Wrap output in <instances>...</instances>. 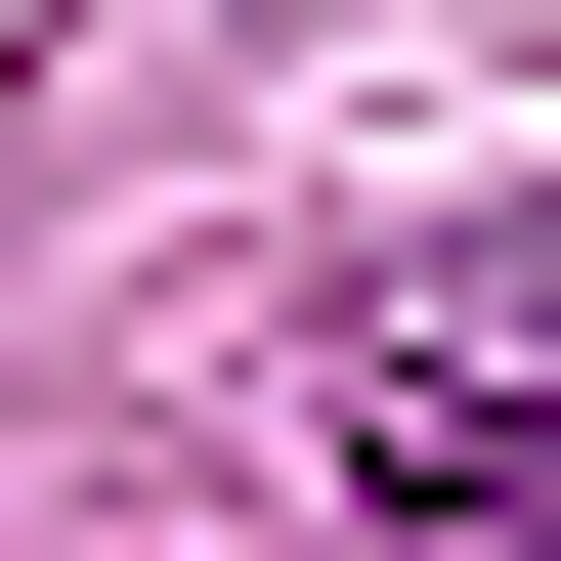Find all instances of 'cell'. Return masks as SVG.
<instances>
[{
    "instance_id": "obj_1",
    "label": "cell",
    "mask_w": 561,
    "mask_h": 561,
    "mask_svg": "<svg viewBox=\"0 0 561 561\" xmlns=\"http://www.w3.org/2000/svg\"><path fill=\"white\" fill-rule=\"evenodd\" d=\"M346 518L389 561H561V216H476V260L346 302Z\"/></svg>"
}]
</instances>
